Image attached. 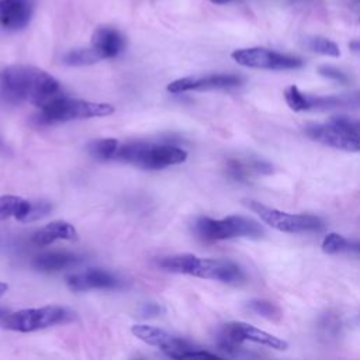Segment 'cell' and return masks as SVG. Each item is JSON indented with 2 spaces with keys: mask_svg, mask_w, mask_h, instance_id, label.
I'll return each instance as SVG.
<instances>
[{
  "mask_svg": "<svg viewBox=\"0 0 360 360\" xmlns=\"http://www.w3.org/2000/svg\"><path fill=\"white\" fill-rule=\"evenodd\" d=\"M60 94V83L32 65H0V104L7 107L31 103L41 107Z\"/></svg>",
  "mask_w": 360,
  "mask_h": 360,
  "instance_id": "6da1fadb",
  "label": "cell"
},
{
  "mask_svg": "<svg viewBox=\"0 0 360 360\" xmlns=\"http://www.w3.org/2000/svg\"><path fill=\"white\" fill-rule=\"evenodd\" d=\"M158 266L170 273L187 274L226 284H238L245 280L243 270L235 262L226 259L198 257L191 253H180L160 257Z\"/></svg>",
  "mask_w": 360,
  "mask_h": 360,
  "instance_id": "7a4b0ae2",
  "label": "cell"
},
{
  "mask_svg": "<svg viewBox=\"0 0 360 360\" xmlns=\"http://www.w3.org/2000/svg\"><path fill=\"white\" fill-rule=\"evenodd\" d=\"M187 159V152L173 143L145 142V141H118L114 159L129 163L143 170H162L176 166Z\"/></svg>",
  "mask_w": 360,
  "mask_h": 360,
  "instance_id": "3957f363",
  "label": "cell"
},
{
  "mask_svg": "<svg viewBox=\"0 0 360 360\" xmlns=\"http://www.w3.org/2000/svg\"><path fill=\"white\" fill-rule=\"evenodd\" d=\"M114 112V105L108 103L89 101L80 98H70L65 96H55L39 107L35 121L38 124H60L75 120H87L107 117Z\"/></svg>",
  "mask_w": 360,
  "mask_h": 360,
  "instance_id": "277c9868",
  "label": "cell"
},
{
  "mask_svg": "<svg viewBox=\"0 0 360 360\" xmlns=\"http://www.w3.org/2000/svg\"><path fill=\"white\" fill-rule=\"evenodd\" d=\"M193 231L201 240L215 242L232 238H260L264 231L259 222L242 215H228L221 219L198 217Z\"/></svg>",
  "mask_w": 360,
  "mask_h": 360,
  "instance_id": "5b68a950",
  "label": "cell"
},
{
  "mask_svg": "<svg viewBox=\"0 0 360 360\" xmlns=\"http://www.w3.org/2000/svg\"><path fill=\"white\" fill-rule=\"evenodd\" d=\"M245 342L259 343L276 350H287L288 347V343L284 339L264 332L250 323L238 321L222 325L217 336L218 349L229 356H238L243 350L242 345Z\"/></svg>",
  "mask_w": 360,
  "mask_h": 360,
  "instance_id": "8992f818",
  "label": "cell"
},
{
  "mask_svg": "<svg viewBox=\"0 0 360 360\" xmlns=\"http://www.w3.org/2000/svg\"><path fill=\"white\" fill-rule=\"evenodd\" d=\"M131 332L149 346L159 347L166 356L172 359H191V357H210L218 359L219 356L211 353L193 342L174 336L170 332L150 326V325H134Z\"/></svg>",
  "mask_w": 360,
  "mask_h": 360,
  "instance_id": "52a82bcc",
  "label": "cell"
},
{
  "mask_svg": "<svg viewBox=\"0 0 360 360\" xmlns=\"http://www.w3.org/2000/svg\"><path fill=\"white\" fill-rule=\"evenodd\" d=\"M75 318V312L60 305H46L39 308H25L17 312L10 314L4 319V328L28 333L41 329H46L49 326L60 325L70 322Z\"/></svg>",
  "mask_w": 360,
  "mask_h": 360,
  "instance_id": "ba28073f",
  "label": "cell"
},
{
  "mask_svg": "<svg viewBox=\"0 0 360 360\" xmlns=\"http://www.w3.org/2000/svg\"><path fill=\"white\" fill-rule=\"evenodd\" d=\"M245 204L252 211H255L266 225L280 232L301 233V232L319 231L323 226L322 219L311 214H290V212H284V211L267 207L253 200H246Z\"/></svg>",
  "mask_w": 360,
  "mask_h": 360,
  "instance_id": "9c48e42d",
  "label": "cell"
},
{
  "mask_svg": "<svg viewBox=\"0 0 360 360\" xmlns=\"http://www.w3.org/2000/svg\"><path fill=\"white\" fill-rule=\"evenodd\" d=\"M231 56L238 65L252 68V69L290 70V69H298L304 65V60L298 56L281 53V52L262 48V46L236 49L232 52Z\"/></svg>",
  "mask_w": 360,
  "mask_h": 360,
  "instance_id": "30bf717a",
  "label": "cell"
},
{
  "mask_svg": "<svg viewBox=\"0 0 360 360\" xmlns=\"http://www.w3.org/2000/svg\"><path fill=\"white\" fill-rule=\"evenodd\" d=\"M304 132L308 138L333 149L360 152V135L335 120L328 124H309L304 128Z\"/></svg>",
  "mask_w": 360,
  "mask_h": 360,
  "instance_id": "8fae6325",
  "label": "cell"
},
{
  "mask_svg": "<svg viewBox=\"0 0 360 360\" xmlns=\"http://www.w3.org/2000/svg\"><path fill=\"white\" fill-rule=\"evenodd\" d=\"M242 77L232 73H212L201 76H186L173 80L167 84L170 93H186V91H207L219 89H232L242 84Z\"/></svg>",
  "mask_w": 360,
  "mask_h": 360,
  "instance_id": "7c38bea8",
  "label": "cell"
},
{
  "mask_svg": "<svg viewBox=\"0 0 360 360\" xmlns=\"http://www.w3.org/2000/svg\"><path fill=\"white\" fill-rule=\"evenodd\" d=\"M66 284L72 291L89 290H117L125 285V280L104 269H86L66 277Z\"/></svg>",
  "mask_w": 360,
  "mask_h": 360,
  "instance_id": "4fadbf2b",
  "label": "cell"
},
{
  "mask_svg": "<svg viewBox=\"0 0 360 360\" xmlns=\"http://www.w3.org/2000/svg\"><path fill=\"white\" fill-rule=\"evenodd\" d=\"M34 14V0H0V28L6 31L24 30Z\"/></svg>",
  "mask_w": 360,
  "mask_h": 360,
  "instance_id": "5bb4252c",
  "label": "cell"
},
{
  "mask_svg": "<svg viewBox=\"0 0 360 360\" xmlns=\"http://www.w3.org/2000/svg\"><path fill=\"white\" fill-rule=\"evenodd\" d=\"M284 100L287 105L295 111H308L314 108H332L343 104V100L336 96H312L302 93L295 84L284 89Z\"/></svg>",
  "mask_w": 360,
  "mask_h": 360,
  "instance_id": "9a60e30c",
  "label": "cell"
},
{
  "mask_svg": "<svg viewBox=\"0 0 360 360\" xmlns=\"http://www.w3.org/2000/svg\"><path fill=\"white\" fill-rule=\"evenodd\" d=\"M91 46L101 59H111L124 51L125 38L118 28L111 25H100L91 34Z\"/></svg>",
  "mask_w": 360,
  "mask_h": 360,
  "instance_id": "2e32d148",
  "label": "cell"
},
{
  "mask_svg": "<svg viewBox=\"0 0 360 360\" xmlns=\"http://www.w3.org/2000/svg\"><path fill=\"white\" fill-rule=\"evenodd\" d=\"M77 236V231L70 222L56 219L37 229L32 233L31 240L37 246H48L56 240H76Z\"/></svg>",
  "mask_w": 360,
  "mask_h": 360,
  "instance_id": "e0dca14e",
  "label": "cell"
},
{
  "mask_svg": "<svg viewBox=\"0 0 360 360\" xmlns=\"http://www.w3.org/2000/svg\"><path fill=\"white\" fill-rule=\"evenodd\" d=\"M83 262V256L72 252H45L32 259V267L44 271L53 273L77 266Z\"/></svg>",
  "mask_w": 360,
  "mask_h": 360,
  "instance_id": "ac0fdd59",
  "label": "cell"
},
{
  "mask_svg": "<svg viewBox=\"0 0 360 360\" xmlns=\"http://www.w3.org/2000/svg\"><path fill=\"white\" fill-rule=\"evenodd\" d=\"M226 174L236 181H246L253 173L267 174L271 172V165L260 159H250L248 162L231 159L226 163Z\"/></svg>",
  "mask_w": 360,
  "mask_h": 360,
  "instance_id": "d6986e66",
  "label": "cell"
},
{
  "mask_svg": "<svg viewBox=\"0 0 360 360\" xmlns=\"http://www.w3.org/2000/svg\"><path fill=\"white\" fill-rule=\"evenodd\" d=\"M31 201L18 195H0V219L15 218L25 222Z\"/></svg>",
  "mask_w": 360,
  "mask_h": 360,
  "instance_id": "ffe728a7",
  "label": "cell"
},
{
  "mask_svg": "<svg viewBox=\"0 0 360 360\" xmlns=\"http://www.w3.org/2000/svg\"><path fill=\"white\" fill-rule=\"evenodd\" d=\"M103 60L93 46L90 48H75L68 51L62 56V63L66 66H89Z\"/></svg>",
  "mask_w": 360,
  "mask_h": 360,
  "instance_id": "44dd1931",
  "label": "cell"
},
{
  "mask_svg": "<svg viewBox=\"0 0 360 360\" xmlns=\"http://www.w3.org/2000/svg\"><path fill=\"white\" fill-rule=\"evenodd\" d=\"M118 139L114 138H101V139H93L87 143L86 149L91 158L96 160L107 162L114 159L115 148H117Z\"/></svg>",
  "mask_w": 360,
  "mask_h": 360,
  "instance_id": "7402d4cb",
  "label": "cell"
},
{
  "mask_svg": "<svg viewBox=\"0 0 360 360\" xmlns=\"http://www.w3.org/2000/svg\"><path fill=\"white\" fill-rule=\"evenodd\" d=\"M322 250L328 255H335V253H342V252H357L360 253V245L347 240L345 236L330 232L328 233L321 245Z\"/></svg>",
  "mask_w": 360,
  "mask_h": 360,
  "instance_id": "603a6c76",
  "label": "cell"
},
{
  "mask_svg": "<svg viewBox=\"0 0 360 360\" xmlns=\"http://www.w3.org/2000/svg\"><path fill=\"white\" fill-rule=\"evenodd\" d=\"M304 46L315 53L319 55H325V56H332V58H338L340 56V49L338 46L336 42H333L329 38L325 37H318V35H311V37H305L302 41Z\"/></svg>",
  "mask_w": 360,
  "mask_h": 360,
  "instance_id": "cb8c5ba5",
  "label": "cell"
},
{
  "mask_svg": "<svg viewBox=\"0 0 360 360\" xmlns=\"http://www.w3.org/2000/svg\"><path fill=\"white\" fill-rule=\"evenodd\" d=\"M248 309L271 321L281 318V309L267 300H252L248 302Z\"/></svg>",
  "mask_w": 360,
  "mask_h": 360,
  "instance_id": "d4e9b609",
  "label": "cell"
},
{
  "mask_svg": "<svg viewBox=\"0 0 360 360\" xmlns=\"http://www.w3.org/2000/svg\"><path fill=\"white\" fill-rule=\"evenodd\" d=\"M51 211H52V204L49 201H42V200L41 201H31L25 222L41 219V218L46 217Z\"/></svg>",
  "mask_w": 360,
  "mask_h": 360,
  "instance_id": "484cf974",
  "label": "cell"
},
{
  "mask_svg": "<svg viewBox=\"0 0 360 360\" xmlns=\"http://www.w3.org/2000/svg\"><path fill=\"white\" fill-rule=\"evenodd\" d=\"M318 73L321 76H323L326 79H330L333 82H338V83H347L349 82V76L343 70H340L335 66H321L318 69Z\"/></svg>",
  "mask_w": 360,
  "mask_h": 360,
  "instance_id": "4316f807",
  "label": "cell"
},
{
  "mask_svg": "<svg viewBox=\"0 0 360 360\" xmlns=\"http://www.w3.org/2000/svg\"><path fill=\"white\" fill-rule=\"evenodd\" d=\"M333 120H335V121H338L339 124L345 125L346 128H350L352 131H354L356 134H359V135H360V120L347 118V117H342V115H339V117H335Z\"/></svg>",
  "mask_w": 360,
  "mask_h": 360,
  "instance_id": "83f0119b",
  "label": "cell"
},
{
  "mask_svg": "<svg viewBox=\"0 0 360 360\" xmlns=\"http://www.w3.org/2000/svg\"><path fill=\"white\" fill-rule=\"evenodd\" d=\"M160 312V307L158 304H145L142 308V314L145 316H155Z\"/></svg>",
  "mask_w": 360,
  "mask_h": 360,
  "instance_id": "f1b7e54d",
  "label": "cell"
},
{
  "mask_svg": "<svg viewBox=\"0 0 360 360\" xmlns=\"http://www.w3.org/2000/svg\"><path fill=\"white\" fill-rule=\"evenodd\" d=\"M349 8L360 21V0H349Z\"/></svg>",
  "mask_w": 360,
  "mask_h": 360,
  "instance_id": "f546056e",
  "label": "cell"
},
{
  "mask_svg": "<svg viewBox=\"0 0 360 360\" xmlns=\"http://www.w3.org/2000/svg\"><path fill=\"white\" fill-rule=\"evenodd\" d=\"M350 49L356 53H360V41H353L350 42Z\"/></svg>",
  "mask_w": 360,
  "mask_h": 360,
  "instance_id": "4dcf8cb0",
  "label": "cell"
},
{
  "mask_svg": "<svg viewBox=\"0 0 360 360\" xmlns=\"http://www.w3.org/2000/svg\"><path fill=\"white\" fill-rule=\"evenodd\" d=\"M8 290V284L4 281H0V297L6 294V291Z\"/></svg>",
  "mask_w": 360,
  "mask_h": 360,
  "instance_id": "1f68e13d",
  "label": "cell"
},
{
  "mask_svg": "<svg viewBox=\"0 0 360 360\" xmlns=\"http://www.w3.org/2000/svg\"><path fill=\"white\" fill-rule=\"evenodd\" d=\"M210 1L215 3V4H228V3H231L233 0H210Z\"/></svg>",
  "mask_w": 360,
  "mask_h": 360,
  "instance_id": "d6a6232c",
  "label": "cell"
},
{
  "mask_svg": "<svg viewBox=\"0 0 360 360\" xmlns=\"http://www.w3.org/2000/svg\"><path fill=\"white\" fill-rule=\"evenodd\" d=\"M291 3H307L308 0H290Z\"/></svg>",
  "mask_w": 360,
  "mask_h": 360,
  "instance_id": "836d02e7",
  "label": "cell"
}]
</instances>
